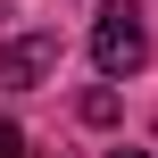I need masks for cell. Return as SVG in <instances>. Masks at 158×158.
<instances>
[{
    "mask_svg": "<svg viewBox=\"0 0 158 158\" xmlns=\"http://www.w3.org/2000/svg\"><path fill=\"white\" fill-rule=\"evenodd\" d=\"M108 158H150V150H108Z\"/></svg>",
    "mask_w": 158,
    "mask_h": 158,
    "instance_id": "cell-4",
    "label": "cell"
},
{
    "mask_svg": "<svg viewBox=\"0 0 158 158\" xmlns=\"http://www.w3.org/2000/svg\"><path fill=\"white\" fill-rule=\"evenodd\" d=\"M0 158H25V133H17L8 117H0Z\"/></svg>",
    "mask_w": 158,
    "mask_h": 158,
    "instance_id": "cell-3",
    "label": "cell"
},
{
    "mask_svg": "<svg viewBox=\"0 0 158 158\" xmlns=\"http://www.w3.org/2000/svg\"><path fill=\"white\" fill-rule=\"evenodd\" d=\"M58 75V33H17L0 42V92H33Z\"/></svg>",
    "mask_w": 158,
    "mask_h": 158,
    "instance_id": "cell-2",
    "label": "cell"
},
{
    "mask_svg": "<svg viewBox=\"0 0 158 158\" xmlns=\"http://www.w3.org/2000/svg\"><path fill=\"white\" fill-rule=\"evenodd\" d=\"M142 58H150V25H142V8H133V0H108V8L92 17V67L117 83V75H142Z\"/></svg>",
    "mask_w": 158,
    "mask_h": 158,
    "instance_id": "cell-1",
    "label": "cell"
}]
</instances>
